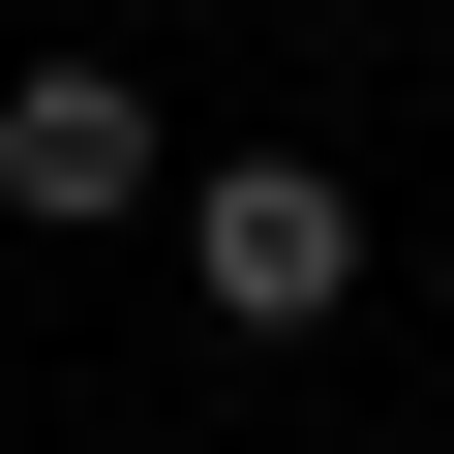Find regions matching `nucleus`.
I'll return each mask as SVG.
<instances>
[{
  "label": "nucleus",
  "mask_w": 454,
  "mask_h": 454,
  "mask_svg": "<svg viewBox=\"0 0 454 454\" xmlns=\"http://www.w3.org/2000/svg\"><path fill=\"white\" fill-rule=\"evenodd\" d=\"M182 152H152V91L121 61H0V212H31V243H91V212H152Z\"/></svg>",
  "instance_id": "f03ea898"
},
{
  "label": "nucleus",
  "mask_w": 454,
  "mask_h": 454,
  "mask_svg": "<svg viewBox=\"0 0 454 454\" xmlns=\"http://www.w3.org/2000/svg\"><path fill=\"white\" fill-rule=\"evenodd\" d=\"M182 273H212V333H333L364 303V182L333 152H212L182 182Z\"/></svg>",
  "instance_id": "f257e3e1"
}]
</instances>
